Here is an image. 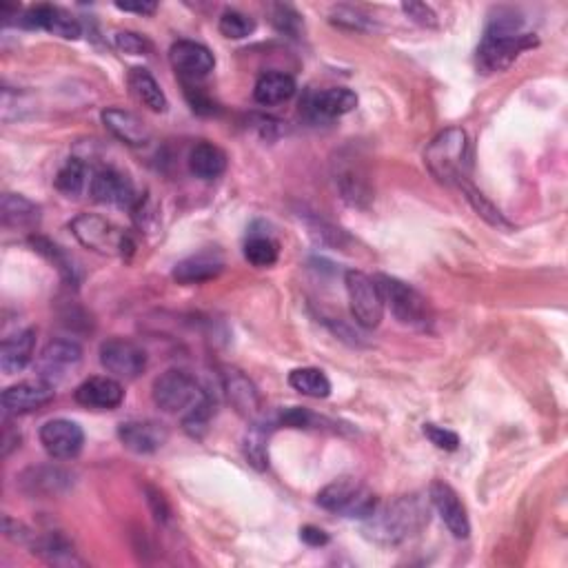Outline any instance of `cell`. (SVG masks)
I'll use <instances>...</instances> for the list:
<instances>
[{
  "label": "cell",
  "mask_w": 568,
  "mask_h": 568,
  "mask_svg": "<svg viewBox=\"0 0 568 568\" xmlns=\"http://www.w3.org/2000/svg\"><path fill=\"white\" fill-rule=\"evenodd\" d=\"M118 440L131 453L151 455L167 444L169 431L154 420H129L118 426Z\"/></svg>",
  "instance_id": "cell-16"
},
{
  "label": "cell",
  "mask_w": 568,
  "mask_h": 568,
  "mask_svg": "<svg viewBox=\"0 0 568 568\" xmlns=\"http://www.w3.org/2000/svg\"><path fill=\"white\" fill-rule=\"evenodd\" d=\"M116 7L120 12H131V14H140V16H151L156 14L158 5L156 3H116Z\"/></svg>",
  "instance_id": "cell-46"
},
{
  "label": "cell",
  "mask_w": 568,
  "mask_h": 568,
  "mask_svg": "<svg viewBox=\"0 0 568 568\" xmlns=\"http://www.w3.org/2000/svg\"><path fill=\"white\" fill-rule=\"evenodd\" d=\"M89 191L100 205H114L120 209H134L140 198L136 196L131 180L116 169H100L91 176Z\"/></svg>",
  "instance_id": "cell-13"
},
{
  "label": "cell",
  "mask_w": 568,
  "mask_h": 568,
  "mask_svg": "<svg viewBox=\"0 0 568 568\" xmlns=\"http://www.w3.org/2000/svg\"><path fill=\"white\" fill-rule=\"evenodd\" d=\"M309 229H311L313 238L322 242V245H329V247H342V242L349 240L340 229L331 227V225H327V222H320V220H313Z\"/></svg>",
  "instance_id": "cell-42"
},
{
  "label": "cell",
  "mask_w": 568,
  "mask_h": 568,
  "mask_svg": "<svg viewBox=\"0 0 568 568\" xmlns=\"http://www.w3.org/2000/svg\"><path fill=\"white\" fill-rule=\"evenodd\" d=\"M429 497L433 509L438 511L440 520L444 522L446 529L453 537L458 540H466L471 535V522H469V513H466V506L462 504L460 495L455 493L453 486H449L446 482H433L429 489Z\"/></svg>",
  "instance_id": "cell-12"
},
{
  "label": "cell",
  "mask_w": 568,
  "mask_h": 568,
  "mask_svg": "<svg viewBox=\"0 0 568 568\" xmlns=\"http://www.w3.org/2000/svg\"><path fill=\"white\" fill-rule=\"evenodd\" d=\"M222 269H225V260L218 251H200L196 256L180 260L171 276L178 284H202L218 278Z\"/></svg>",
  "instance_id": "cell-22"
},
{
  "label": "cell",
  "mask_w": 568,
  "mask_h": 568,
  "mask_svg": "<svg viewBox=\"0 0 568 568\" xmlns=\"http://www.w3.org/2000/svg\"><path fill=\"white\" fill-rule=\"evenodd\" d=\"M271 23L280 34H287L296 38L302 29V18L296 9L289 5H273L271 7Z\"/></svg>",
  "instance_id": "cell-38"
},
{
  "label": "cell",
  "mask_w": 568,
  "mask_h": 568,
  "mask_svg": "<svg viewBox=\"0 0 568 568\" xmlns=\"http://www.w3.org/2000/svg\"><path fill=\"white\" fill-rule=\"evenodd\" d=\"M100 118H103V125L109 134L129 147H145L151 140L149 125L140 116L131 114V111L109 107L100 114Z\"/></svg>",
  "instance_id": "cell-20"
},
{
  "label": "cell",
  "mask_w": 568,
  "mask_h": 568,
  "mask_svg": "<svg viewBox=\"0 0 568 568\" xmlns=\"http://www.w3.org/2000/svg\"><path fill=\"white\" fill-rule=\"evenodd\" d=\"M147 502L151 506V511H154V517L158 522H162V524L169 522L171 509H169V502L165 500V495H162L156 489H151V486H147Z\"/></svg>",
  "instance_id": "cell-44"
},
{
  "label": "cell",
  "mask_w": 568,
  "mask_h": 568,
  "mask_svg": "<svg viewBox=\"0 0 568 568\" xmlns=\"http://www.w3.org/2000/svg\"><path fill=\"white\" fill-rule=\"evenodd\" d=\"M300 540L309 546H324L329 544V535L318 529V526H302Z\"/></svg>",
  "instance_id": "cell-45"
},
{
  "label": "cell",
  "mask_w": 568,
  "mask_h": 568,
  "mask_svg": "<svg viewBox=\"0 0 568 568\" xmlns=\"http://www.w3.org/2000/svg\"><path fill=\"white\" fill-rule=\"evenodd\" d=\"M364 522V531L373 542L395 546L429 524V504L418 495H404L384 509H375Z\"/></svg>",
  "instance_id": "cell-2"
},
{
  "label": "cell",
  "mask_w": 568,
  "mask_h": 568,
  "mask_svg": "<svg viewBox=\"0 0 568 568\" xmlns=\"http://www.w3.org/2000/svg\"><path fill=\"white\" fill-rule=\"evenodd\" d=\"M402 12L407 14L413 20V23H418L422 27H438V14H435L429 5H424V3H404Z\"/></svg>",
  "instance_id": "cell-43"
},
{
  "label": "cell",
  "mask_w": 568,
  "mask_h": 568,
  "mask_svg": "<svg viewBox=\"0 0 568 568\" xmlns=\"http://www.w3.org/2000/svg\"><path fill=\"white\" fill-rule=\"evenodd\" d=\"M32 549L49 564H58V566L83 564V560L76 555L74 546H71V542L63 533H47L43 537H36L32 542Z\"/></svg>",
  "instance_id": "cell-29"
},
{
  "label": "cell",
  "mask_w": 568,
  "mask_h": 568,
  "mask_svg": "<svg viewBox=\"0 0 568 568\" xmlns=\"http://www.w3.org/2000/svg\"><path fill=\"white\" fill-rule=\"evenodd\" d=\"M462 191H464V196H466V200L471 202V207L478 211V216H482L486 222H489V225H493V227H509V222H506V218L502 216L500 211H497L489 200H486L478 189H475L469 180H462L460 185H458Z\"/></svg>",
  "instance_id": "cell-36"
},
{
  "label": "cell",
  "mask_w": 568,
  "mask_h": 568,
  "mask_svg": "<svg viewBox=\"0 0 568 568\" xmlns=\"http://www.w3.org/2000/svg\"><path fill=\"white\" fill-rule=\"evenodd\" d=\"M302 107L307 109L313 118L331 120L349 114V111L358 107V96H355V91L351 89L331 87L322 91H311Z\"/></svg>",
  "instance_id": "cell-19"
},
{
  "label": "cell",
  "mask_w": 568,
  "mask_h": 568,
  "mask_svg": "<svg viewBox=\"0 0 568 568\" xmlns=\"http://www.w3.org/2000/svg\"><path fill=\"white\" fill-rule=\"evenodd\" d=\"M56 395V387L45 382V380H25L18 382L14 387H7L3 391V398H0V404H3L5 415H23V413H32L40 407H45L54 400Z\"/></svg>",
  "instance_id": "cell-15"
},
{
  "label": "cell",
  "mask_w": 568,
  "mask_h": 568,
  "mask_svg": "<svg viewBox=\"0 0 568 568\" xmlns=\"http://www.w3.org/2000/svg\"><path fill=\"white\" fill-rule=\"evenodd\" d=\"M100 364L118 380H136L147 369V351L131 340L111 338L100 347Z\"/></svg>",
  "instance_id": "cell-10"
},
{
  "label": "cell",
  "mask_w": 568,
  "mask_h": 568,
  "mask_svg": "<svg viewBox=\"0 0 568 568\" xmlns=\"http://www.w3.org/2000/svg\"><path fill=\"white\" fill-rule=\"evenodd\" d=\"M191 174L200 180H216L227 169V154L211 142H198L189 154Z\"/></svg>",
  "instance_id": "cell-27"
},
{
  "label": "cell",
  "mask_w": 568,
  "mask_h": 568,
  "mask_svg": "<svg viewBox=\"0 0 568 568\" xmlns=\"http://www.w3.org/2000/svg\"><path fill=\"white\" fill-rule=\"evenodd\" d=\"M537 45L535 34L524 32V23L513 14H497L486 27L478 47V69L482 74H497L509 69L520 54Z\"/></svg>",
  "instance_id": "cell-1"
},
{
  "label": "cell",
  "mask_w": 568,
  "mask_h": 568,
  "mask_svg": "<svg viewBox=\"0 0 568 568\" xmlns=\"http://www.w3.org/2000/svg\"><path fill=\"white\" fill-rule=\"evenodd\" d=\"M296 94V80L289 74H282V71H269V74H262L253 89V98L262 107H276L287 103Z\"/></svg>",
  "instance_id": "cell-26"
},
{
  "label": "cell",
  "mask_w": 568,
  "mask_h": 568,
  "mask_svg": "<svg viewBox=\"0 0 568 568\" xmlns=\"http://www.w3.org/2000/svg\"><path fill=\"white\" fill-rule=\"evenodd\" d=\"M424 165L446 185H460L469 169V136L460 127L440 131L424 151Z\"/></svg>",
  "instance_id": "cell-3"
},
{
  "label": "cell",
  "mask_w": 568,
  "mask_h": 568,
  "mask_svg": "<svg viewBox=\"0 0 568 568\" xmlns=\"http://www.w3.org/2000/svg\"><path fill=\"white\" fill-rule=\"evenodd\" d=\"M80 362H83V349L74 340L58 338L47 344L36 358V371L38 378L58 387L65 382L71 373L78 371Z\"/></svg>",
  "instance_id": "cell-9"
},
{
  "label": "cell",
  "mask_w": 568,
  "mask_h": 568,
  "mask_svg": "<svg viewBox=\"0 0 568 568\" xmlns=\"http://www.w3.org/2000/svg\"><path fill=\"white\" fill-rule=\"evenodd\" d=\"M336 182L342 191V198L349 202L353 207H367V202L371 200V187L369 180L364 176V171L358 165H349L338 169Z\"/></svg>",
  "instance_id": "cell-30"
},
{
  "label": "cell",
  "mask_w": 568,
  "mask_h": 568,
  "mask_svg": "<svg viewBox=\"0 0 568 568\" xmlns=\"http://www.w3.org/2000/svg\"><path fill=\"white\" fill-rule=\"evenodd\" d=\"M89 169L80 158H69L56 176V189L67 198H78L87 189Z\"/></svg>",
  "instance_id": "cell-32"
},
{
  "label": "cell",
  "mask_w": 568,
  "mask_h": 568,
  "mask_svg": "<svg viewBox=\"0 0 568 568\" xmlns=\"http://www.w3.org/2000/svg\"><path fill=\"white\" fill-rule=\"evenodd\" d=\"M34 349H36L34 329H25L12 338H5L3 347H0V369H3L5 375L20 373L34 360Z\"/></svg>",
  "instance_id": "cell-24"
},
{
  "label": "cell",
  "mask_w": 568,
  "mask_h": 568,
  "mask_svg": "<svg viewBox=\"0 0 568 568\" xmlns=\"http://www.w3.org/2000/svg\"><path fill=\"white\" fill-rule=\"evenodd\" d=\"M116 47L120 52H125L129 56H147L149 54V40L142 38L134 32H118L116 34Z\"/></svg>",
  "instance_id": "cell-41"
},
{
  "label": "cell",
  "mask_w": 568,
  "mask_h": 568,
  "mask_svg": "<svg viewBox=\"0 0 568 568\" xmlns=\"http://www.w3.org/2000/svg\"><path fill=\"white\" fill-rule=\"evenodd\" d=\"M267 440H269V433L262 429V424H253L245 438V455H247L249 464L256 466L258 471H265L269 466Z\"/></svg>",
  "instance_id": "cell-35"
},
{
  "label": "cell",
  "mask_w": 568,
  "mask_h": 568,
  "mask_svg": "<svg viewBox=\"0 0 568 568\" xmlns=\"http://www.w3.org/2000/svg\"><path fill=\"white\" fill-rule=\"evenodd\" d=\"M127 85L131 96H134L140 105H145L149 111H156V114H165L169 103L165 91L160 89L158 80L151 76V71L145 67H134L129 69Z\"/></svg>",
  "instance_id": "cell-25"
},
{
  "label": "cell",
  "mask_w": 568,
  "mask_h": 568,
  "mask_svg": "<svg viewBox=\"0 0 568 568\" xmlns=\"http://www.w3.org/2000/svg\"><path fill=\"white\" fill-rule=\"evenodd\" d=\"M32 247L40 253V256H45L49 262H52V265H56V269L60 271V276H63L67 282H71V284L78 282L76 262L63 247L54 245V242L47 240V238H32Z\"/></svg>",
  "instance_id": "cell-33"
},
{
  "label": "cell",
  "mask_w": 568,
  "mask_h": 568,
  "mask_svg": "<svg viewBox=\"0 0 568 568\" xmlns=\"http://www.w3.org/2000/svg\"><path fill=\"white\" fill-rule=\"evenodd\" d=\"M331 20L340 27H347V29H355V32H362V29H369V16H364L358 9H351V7H338L336 12L331 14Z\"/></svg>",
  "instance_id": "cell-40"
},
{
  "label": "cell",
  "mask_w": 568,
  "mask_h": 568,
  "mask_svg": "<svg viewBox=\"0 0 568 568\" xmlns=\"http://www.w3.org/2000/svg\"><path fill=\"white\" fill-rule=\"evenodd\" d=\"M169 60L174 65L176 74L185 83H196V80L209 76L216 67V58L205 45L194 43V40H178L169 49Z\"/></svg>",
  "instance_id": "cell-14"
},
{
  "label": "cell",
  "mask_w": 568,
  "mask_h": 568,
  "mask_svg": "<svg viewBox=\"0 0 568 568\" xmlns=\"http://www.w3.org/2000/svg\"><path fill=\"white\" fill-rule=\"evenodd\" d=\"M0 216H3V225L9 229L32 231L40 222V207L25 196L5 194L3 205H0Z\"/></svg>",
  "instance_id": "cell-28"
},
{
  "label": "cell",
  "mask_w": 568,
  "mask_h": 568,
  "mask_svg": "<svg viewBox=\"0 0 568 568\" xmlns=\"http://www.w3.org/2000/svg\"><path fill=\"white\" fill-rule=\"evenodd\" d=\"M27 495H58L71 486V475L58 466H32L18 478Z\"/></svg>",
  "instance_id": "cell-23"
},
{
  "label": "cell",
  "mask_w": 568,
  "mask_h": 568,
  "mask_svg": "<svg viewBox=\"0 0 568 568\" xmlns=\"http://www.w3.org/2000/svg\"><path fill=\"white\" fill-rule=\"evenodd\" d=\"M378 284L384 296V307L391 309L395 320L407 324V327H429L431 307L429 300L420 291H415L411 284L391 276H378Z\"/></svg>",
  "instance_id": "cell-7"
},
{
  "label": "cell",
  "mask_w": 568,
  "mask_h": 568,
  "mask_svg": "<svg viewBox=\"0 0 568 568\" xmlns=\"http://www.w3.org/2000/svg\"><path fill=\"white\" fill-rule=\"evenodd\" d=\"M318 504L329 513L351 517V520H367L378 509V497L360 480L340 478L318 493Z\"/></svg>",
  "instance_id": "cell-5"
},
{
  "label": "cell",
  "mask_w": 568,
  "mask_h": 568,
  "mask_svg": "<svg viewBox=\"0 0 568 568\" xmlns=\"http://www.w3.org/2000/svg\"><path fill=\"white\" fill-rule=\"evenodd\" d=\"M424 435L431 440V444L438 446L442 451H458L460 449V435L451 431V429H444V426L438 424H424Z\"/></svg>",
  "instance_id": "cell-39"
},
{
  "label": "cell",
  "mask_w": 568,
  "mask_h": 568,
  "mask_svg": "<svg viewBox=\"0 0 568 568\" xmlns=\"http://www.w3.org/2000/svg\"><path fill=\"white\" fill-rule=\"evenodd\" d=\"M40 444L54 460H74L85 446V431L71 420H49L40 429Z\"/></svg>",
  "instance_id": "cell-11"
},
{
  "label": "cell",
  "mask_w": 568,
  "mask_h": 568,
  "mask_svg": "<svg viewBox=\"0 0 568 568\" xmlns=\"http://www.w3.org/2000/svg\"><path fill=\"white\" fill-rule=\"evenodd\" d=\"M74 398L78 404L96 411H114L125 400V389L116 378L94 375L76 389Z\"/></svg>",
  "instance_id": "cell-18"
},
{
  "label": "cell",
  "mask_w": 568,
  "mask_h": 568,
  "mask_svg": "<svg viewBox=\"0 0 568 568\" xmlns=\"http://www.w3.org/2000/svg\"><path fill=\"white\" fill-rule=\"evenodd\" d=\"M222 389H225L231 407L236 409L242 418L247 420L258 418L262 407L260 393L256 387H253V382L245 373L238 369H225V373H222Z\"/></svg>",
  "instance_id": "cell-21"
},
{
  "label": "cell",
  "mask_w": 568,
  "mask_h": 568,
  "mask_svg": "<svg viewBox=\"0 0 568 568\" xmlns=\"http://www.w3.org/2000/svg\"><path fill=\"white\" fill-rule=\"evenodd\" d=\"M69 229L80 245L100 253V256L129 258L136 249L134 238L123 227L114 225L103 216H94V213H83V216L74 218Z\"/></svg>",
  "instance_id": "cell-4"
},
{
  "label": "cell",
  "mask_w": 568,
  "mask_h": 568,
  "mask_svg": "<svg viewBox=\"0 0 568 568\" xmlns=\"http://www.w3.org/2000/svg\"><path fill=\"white\" fill-rule=\"evenodd\" d=\"M220 34L229 40H242L256 32V20L242 12H225L220 16Z\"/></svg>",
  "instance_id": "cell-37"
},
{
  "label": "cell",
  "mask_w": 568,
  "mask_h": 568,
  "mask_svg": "<svg viewBox=\"0 0 568 568\" xmlns=\"http://www.w3.org/2000/svg\"><path fill=\"white\" fill-rule=\"evenodd\" d=\"M289 384H291V389L307 395V398L322 400L331 395V380L327 378V373L316 367H302V369L291 371Z\"/></svg>",
  "instance_id": "cell-31"
},
{
  "label": "cell",
  "mask_w": 568,
  "mask_h": 568,
  "mask_svg": "<svg viewBox=\"0 0 568 568\" xmlns=\"http://www.w3.org/2000/svg\"><path fill=\"white\" fill-rule=\"evenodd\" d=\"M278 256H280L278 242L271 240L269 236H251L245 242V258L253 267L258 269L273 267L278 262Z\"/></svg>",
  "instance_id": "cell-34"
},
{
  "label": "cell",
  "mask_w": 568,
  "mask_h": 568,
  "mask_svg": "<svg viewBox=\"0 0 568 568\" xmlns=\"http://www.w3.org/2000/svg\"><path fill=\"white\" fill-rule=\"evenodd\" d=\"M344 284H347L353 320L358 322L362 329L380 327L384 318V296L378 278H371L362 271H347Z\"/></svg>",
  "instance_id": "cell-8"
},
{
  "label": "cell",
  "mask_w": 568,
  "mask_h": 568,
  "mask_svg": "<svg viewBox=\"0 0 568 568\" xmlns=\"http://www.w3.org/2000/svg\"><path fill=\"white\" fill-rule=\"evenodd\" d=\"M154 395L156 407L165 413H182L187 415L189 411H194L200 402H205L209 398V393L200 387L196 378H191L187 371L180 369H169L165 373H160L154 380Z\"/></svg>",
  "instance_id": "cell-6"
},
{
  "label": "cell",
  "mask_w": 568,
  "mask_h": 568,
  "mask_svg": "<svg viewBox=\"0 0 568 568\" xmlns=\"http://www.w3.org/2000/svg\"><path fill=\"white\" fill-rule=\"evenodd\" d=\"M18 23L29 29H45V32L65 40H76L80 38V34H83V27H80L74 16L67 14L65 9L52 5H36L32 9H27Z\"/></svg>",
  "instance_id": "cell-17"
}]
</instances>
